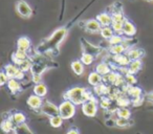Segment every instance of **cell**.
<instances>
[{"label":"cell","instance_id":"6da1fadb","mask_svg":"<svg viewBox=\"0 0 153 134\" xmlns=\"http://www.w3.org/2000/svg\"><path fill=\"white\" fill-rule=\"evenodd\" d=\"M63 98L65 101H70L76 106L83 105L84 103L88 101H94V96L90 91H88L87 88L84 87H72L68 89L63 93Z\"/></svg>","mask_w":153,"mask_h":134},{"label":"cell","instance_id":"7a4b0ae2","mask_svg":"<svg viewBox=\"0 0 153 134\" xmlns=\"http://www.w3.org/2000/svg\"><path fill=\"white\" fill-rule=\"evenodd\" d=\"M66 34H67V30L66 27H61L59 30H57L49 38H47L43 43H41L38 46L37 50L40 53H49L51 50L57 51L58 46L60 45V43L64 40Z\"/></svg>","mask_w":153,"mask_h":134},{"label":"cell","instance_id":"3957f363","mask_svg":"<svg viewBox=\"0 0 153 134\" xmlns=\"http://www.w3.org/2000/svg\"><path fill=\"white\" fill-rule=\"evenodd\" d=\"M76 114V105L70 101H65L60 104L59 106V115L63 119H70Z\"/></svg>","mask_w":153,"mask_h":134},{"label":"cell","instance_id":"277c9868","mask_svg":"<svg viewBox=\"0 0 153 134\" xmlns=\"http://www.w3.org/2000/svg\"><path fill=\"white\" fill-rule=\"evenodd\" d=\"M39 111H40L41 114L47 115L49 117L59 115V107L56 106L53 103H51L49 101H45Z\"/></svg>","mask_w":153,"mask_h":134},{"label":"cell","instance_id":"5b68a950","mask_svg":"<svg viewBox=\"0 0 153 134\" xmlns=\"http://www.w3.org/2000/svg\"><path fill=\"white\" fill-rule=\"evenodd\" d=\"M16 11H17V13L23 18H30L33 15L32 7H30V4H28L26 1H24V0H19V1H17V3H16Z\"/></svg>","mask_w":153,"mask_h":134},{"label":"cell","instance_id":"8992f818","mask_svg":"<svg viewBox=\"0 0 153 134\" xmlns=\"http://www.w3.org/2000/svg\"><path fill=\"white\" fill-rule=\"evenodd\" d=\"M82 112L88 117H94L98 113V102L94 101H88L82 105Z\"/></svg>","mask_w":153,"mask_h":134},{"label":"cell","instance_id":"52a82bcc","mask_svg":"<svg viewBox=\"0 0 153 134\" xmlns=\"http://www.w3.org/2000/svg\"><path fill=\"white\" fill-rule=\"evenodd\" d=\"M103 26L97 19H89L84 22V28L88 33H101Z\"/></svg>","mask_w":153,"mask_h":134},{"label":"cell","instance_id":"ba28073f","mask_svg":"<svg viewBox=\"0 0 153 134\" xmlns=\"http://www.w3.org/2000/svg\"><path fill=\"white\" fill-rule=\"evenodd\" d=\"M43 103L44 102H43L42 98L36 96V94H32V96L27 98V101H26L27 106L30 107V109H33V110H40Z\"/></svg>","mask_w":153,"mask_h":134},{"label":"cell","instance_id":"9c48e42d","mask_svg":"<svg viewBox=\"0 0 153 134\" xmlns=\"http://www.w3.org/2000/svg\"><path fill=\"white\" fill-rule=\"evenodd\" d=\"M136 34V27L132 22L126 19L123 23V35L128 37H132Z\"/></svg>","mask_w":153,"mask_h":134},{"label":"cell","instance_id":"30bf717a","mask_svg":"<svg viewBox=\"0 0 153 134\" xmlns=\"http://www.w3.org/2000/svg\"><path fill=\"white\" fill-rule=\"evenodd\" d=\"M16 127H17V125H16L13 119H12V115H9L7 118H3L2 123H1V129H2L5 133L14 131Z\"/></svg>","mask_w":153,"mask_h":134},{"label":"cell","instance_id":"8fae6325","mask_svg":"<svg viewBox=\"0 0 153 134\" xmlns=\"http://www.w3.org/2000/svg\"><path fill=\"white\" fill-rule=\"evenodd\" d=\"M97 20L101 23V25L104 27V26H111L112 24V16L109 15L107 13H101L97 15Z\"/></svg>","mask_w":153,"mask_h":134},{"label":"cell","instance_id":"7c38bea8","mask_svg":"<svg viewBox=\"0 0 153 134\" xmlns=\"http://www.w3.org/2000/svg\"><path fill=\"white\" fill-rule=\"evenodd\" d=\"M19 67L17 65H15V64H7V65L4 66V69H3V71L9 77V79H15L17 73H19Z\"/></svg>","mask_w":153,"mask_h":134},{"label":"cell","instance_id":"4fadbf2b","mask_svg":"<svg viewBox=\"0 0 153 134\" xmlns=\"http://www.w3.org/2000/svg\"><path fill=\"white\" fill-rule=\"evenodd\" d=\"M30 40L27 37H20L17 41V49L22 51H27L30 48Z\"/></svg>","mask_w":153,"mask_h":134},{"label":"cell","instance_id":"5bb4252c","mask_svg":"<svg viewBox=\"0 0 153 134\" xmlns=\"http://www.w3.org/2000/svg\"><path fill=\"white\" fill-rule=\"evenodd\" d=\"M82 45H83V53H91V55H98L100 53V48L94 45L90 44L89 42H87L86 40H81Z\"/></svg>","mask_w":153,"mask_h":134},{"label":"cell","instance_id":"9a60e30c","mask_svg":"<svg viewBox=\"0 0 153 134\" xmlns=\"http://www.w3.org/2000/svg\"><path fill=\"white\" fill-rule=\"evenodd\" d=\"M26 59H28L27 51H22V50H18L17 49V50L12 55V61L14 62L15 65H18L20 62Z\"/></svg>","mask_w":153,"mask_h":134},{"label":"cell","instance_id":"2e32d148","mask_svg":"<svg viewBox=\"0 0 153 134\" xmlns=\"http://www.w3.org/2000/svg\"><path fill=\"white\" fill-rule=\"evenodd\" d=\"M103 82V77L98 73L97 71H94V73H90L89 76H88V83L90 84L91 86H98L100 84H102Z\"/></svg>","mask_w":153,"mask_h":134},{"label":"cell","instance_id":"e0dca14e","mask_svg":"<svg viewBox=\"0 0 153 134\" xmlns=\"http://www.w3.org/2000/svg\"><path fill=\"white\" fill-rule=\"evenodd\" d=\"M142 61L140 60H133V61L130 62V64L128 65V73H131V75H135L136 73L140 70L142 68Z\"/></svg>","mask_w":153,"mask_h":134},{"label":"cell","instance_id":"ac0fdd59","mask_svg":"<svg viewBox=\"0 0 153 134\" xmlns=\"http://www.w3.org/2000/svg\"><path fill=\"white\" fill-rule=\"evenodd\" d=\"M71 69L76 76H82L84 73V64L81 60H76L71 62Z\"/></svg>","mask_w":153,"mask_h":134},{"label":"cell","instance_id":"d6986e66","mask_svg":"<svg viewBox=\"0 0 153 134\" xmlns=\"http://www.w3.org/2000/svg\"><path fill=\"white\" fill-rule=\"evenodd\" d=\"M7 88L13 94H17L18 92L21 90V85H20L19 81L16 79H10L7 82Z\"/></svg>","mask_w":153,"mask_h":134},{"label":"cell","instance_id":"ffe728a7","mask_svg":"<svg viewBox=\"0 0 153 134\" xmlns=\"http://www.w3.org/2000/svg\"><path fill=\"white\" fill-rule=\"evenodd\" d=\"M127 56L131 61L133 60H140L144 56V50L138 48H131L127 51Z\"/></svg>","mask_w":153,"mask_h":134},{"label":"cell","instance_id":"44dd1931","mask_svg":"<svg viewBox=\"0 0 153 134\" xmlns=\"http://www.w3.org/2000/svg\"><path fill=\"white\" fill-rule=\"evenodd\" d=\"M96 71L98 73H100L102 77H104V76L108 75L109 73H111V69L108 64L105 63V62H102V63H99L96 66Z\"/></svg>","mask_w":153,"mask_h":134},{"label":"cell","instance_id":"7402d4cb","mask_svg":"<svg viewBox=\"0 0 153 134\" xmlns=\"http://www.w3.org/2000/svg\"><path fill=\"white\" fill-rule=\"evenodd\" d=\"M34 93L36 96H40V98H44L45 96L47 94V87L45 84L43 83H39L36 84L34 87Z\"/></svg>","mask_w":153,"mask_h":134},{"label":"cell","instance_id":"603a6c76","mask_svg":"<svg viewBox=\"0 0 153 134\" xmlns=\"http://www.w3.org/2000/svg\"><path fill=\"white\" fill-rule=\"evenodd\" d=\"M14 133L15 134H35L25 123L21 124V125H18L17 127L15 128V130H14Z\"/></svg>","mask_w":153,"mask_h":134},{"label":"cell","instance_id":"cb8c5ba5","mask_svg":"<svg viewBox=\"0 0 153 134\" xmlns=\"http://www.w3.org/2000/svg\"><path fill=\"white\" fill-rule=\"evenodd\" d=\"M12 119H13L14 123L18 126V125H21V124L25 123L26 116L24 115V113L20 112V111H16L14 114H12Z\"/></svg>","mask_w":153,"mask_h":134},{"label":"cell","instance_id":"d4e9b609","mask_svg":"<svg viewBox=\"0 0 153 134\" xmlns=\"http://www.w3.org/2000/svg\"><path fill=\"white\" fill-rule=\"evenodd\" d=\"M101 36L105 39V40H109L114 36V30L111 26H104L101 30Z\"/></svg>","mask_w":153,"mask_h":134},{"label":"cell","instance_id":"484cf974","mask_svg":"<svg viewBox=\"0 0 153 134\" xmlns=\"http://www.w3.org/2000/svg\"><path fill=\"white\" fill-rule=\"evenodd\" d=\"M114 61L121 66H128L131 62L127 55H117L114 56Z\"/></svg>","mask_w":153,"mask_h":134},{"label":"cell","instance_id":"4316f807","mask_svg":"<svg viewBox=\"0 0 153 134\" xmlns=\"http://www.w3.org/2000/svg\"><path fill=\"white\" fill-rule=\"evenodd\" d=\"M126 48H127V47H125V45H124V43H123V44H117V45H112V46H110L109 51L114 56L123 55V53L125 51Z\"/></svg>","mask_w":153,"mask_h":134},{"label":"cell","instance_id":"83f0119b","mask_svg":"<svg viewBox=\"0 0 153 134\" xmlns=\"http://www.w3.org/2000/svg\"><path fill=\"white\" fill-rule=\"evenodd\" d=\"M127 92L131 98H140L142 89L140 87H135V86H129L127 89Z\"/></svg>","mask_w":153,"mask_h":134},{"label":"cell","instance_id":"f1b7e54d","mask_svg":"<svg viewBox=\"0 0 153 134\" xmlns=\"http://www.w3.org/2000/svg\"><path fill=\"white\" fill-rule=\"evenodd\" d=\"M18 67H19L20 70L22 71H27V70H30L32 69V66H33V63L30 62V59H26V60H23V61H21L19 64H18Z\"/></svg>","mask_w":153,"mask_h":134},{"label":"cell","instance_id":"f546056e","mask_svg":"<svg viewBox=\"0 0 153 134\" xmlns=\"http://www.w3.org/2000/svg\"><path fill=\"white\" fill-rule=\"evenodd\" d=\"M117 114L119 117L122 118H128L129 119L131 117V112H130L129 109H127L126 107H121L117 110Z\"/></svg>","mask_w":153,"mask_h":134},{"label":"cell","instance_id":"4dcf8cb0","mask_svg":"<svg viewBox=\"0 0 153 134\" xmlns=\"http://www.w3.org/2000/svg\"><path fill=\"white\" fill-rule=\"evenodd\" d=\"M49 124L53 128H60L63 124V118L60 115H56V116L51 117L49 119Z\"/></svg>","mask_w":153,"mask_h":134},{"label":"cell","instance_id":"1f68e13d","mask_svg":"<svg viewBox=\"0 0 153 134\" xmlns=\"http://www.w3.org/2000/svg\"><path fill=\"white\" fill-rule=\"evenodd\" d=\"M82 61V63L84 64V65H90V64L94 62V55H91V53H83L81 56V59H80Z\"/></svg>","mask_w":153,"mask_h":134},{"label":"cell","instance_id":"d6a6232c","mask_svg":"<svg viewBox=\"0 0 153 134\" xmlns=\"http://www.w3.org/2000/svg\"><path fill=\"white\" fill-rule=\"evenodd\" d=\"M117 76L119 75H117V73H112V71H111V73H109L108 75L103 77V81L106 82V83H109V84H114L117 79Z\"/></svg>","mask_w":153,"mask_h":134},{"label":"cell","instance_id":"836d02e7","mask_svg":"<svg viewBox=\"0 0 153 134\" xmlns=\"http://www.w3.org/2000/svg\"><path fill=\"white\" fill-rule=\"evenodd\" d=\"M94 91L98 96H103V94H106L109 92V88L107 86H105L104 84H100V85L96 86L94 87Z\"/></svg>","mask_w":153,"mask_h":134},{"label":"cell","instance_id":"e575fe53","mask_svg":"<svg viewBox=\"0 0 153 134\" xmlns=\"http://www.w3.org/2000/svg\"><path fill=\"white\" fill-rule=\"evenodd\" d=\"M108 42H109V45H110V46H112V45H117V44H123L124 39L121 35H114L112 38L109 39Z\"/></svg>","mask_w":153,"mask_h":134},{"label":"cell","instance_id":"d590c367","mask_svg":"<svg viewBox=\"0 0 153 134\" xmlns=\"http://www.w3.org/2000/svg\"><path fill=\"white\" fill-rule=\"evenodd\" d=\"M123 23L124 22H112L111 24V27L113 28L114 33H117V35L123 34Z\"/></svg>","mask_w":153,"mask_h":134},{"label":"cell","instance_id":"8d00e7d4","mask_svg":"<svg viewBox=\"0 0 153 134\" xmlns=\"http://www.w3.org/2000/svg\"><path fill=\"white\" fill-rule=\"evenodd\" d=\"M130 125L131 124H129V119L128 118H122V117L117 118V127L125 128V127H129Z\"/></svg>","mask_w":153,"mask_h":134},{"label":"cell","instance_id":"74e56055","mask_svg":"<svg viewBox=\"0 0 153 134\" xmlns=\"http://www.w3.org/2000/svg\"><path fill=\"white\" fill-rule=\"evenodd\" d=\"M111 16H112L113 22H124L126 20V18L124 17L121 12H115V13H113Z\"/></svg>","mask_w":153,"mask_h":134},{"label":"cell","instance_id":"f35d334b","mask_svg":"<svg viewBox=\"0 0 153 134\" xmlns=\"http://www.w3.org/2000/svg\"><path fill=\"white\" fill-rule=\"evenodd\" d=\"M125 81L127 82V84L129 86H132V85H134V84L136 83V79L134 78V75H131V73H128V75H126Z\"/></svg>","mask_w":153,"mask_h":134},{"label":"cell","instance_id":"ab89813d","mask_svg":"<svg viewBox=\"0 0 153 134\" xmlns=\"http://www.w3.org/2000/svg\"><path fill=\"white\" fill-rule=\"evenodd\" d=\"M9 77L7 76V73H4V71H1V73H0V85L3 86L4 84H7V82H9Z\"/></svg>","mask_w":153,"mask_h":134},{"label":"cell","instance_id":"60d3db41","mask_svg":"<svg viewBox=\"0 0 153 134\" xmlns=\"http://www.w3.org/2000/svg\"><path fill=\"white\" fill-rule=\"evenodd\" d=\"M110 101H109V98H104L103 96L102 98H101V106H102V108L104 109H109V107H110Z\"/></svg>","mask_w":153,"mask_h":134},{"label":"cell","instance_id":"b9f144b4","mask_svg":"<svg viewBox=\"0 0 153 134\" xmlns=\"http://www.w3.org/2000/svg\"><path fill=\"white\" fill-rule=\"evenodd\" d=\"M117 104H119L121 107H125L130 104V101L126 98H117Z\"/></svg>","mask_w":153,"mask_h":134},{"label":"cell","instance_id":"7bdbcfd3","mask_svg":"<svg viewBox=\"0 0 153 134\" xmlns=\"http://www.w3.org/2000/svg\"><path fill=\"white\" fill-rule=\"evenodd\" d=\"M106 126H108V127H117V119H106Z\"/></svg>","mask_w":153,"mask_h":134},{"label":"cell","instance_id":"ee69618b","mask_svg":"<svg viewBox=\"0 0 153 134\" xmlns=\"http://www.w3.org/2000/svg\"><path fill=\"white\" fill-rule=\"evenodd\" d=\"M41 80H42L41 75H33V82H34L35 84L41 83Z\"/></svg>","mask_w":153,"mask_h":134},{"label":"cell","instance_id":"f6af8a7d","mask_svg":"<svg viewBox=\"0 0 153 134\" xmlns=\"http://www.w3.org/2000/svg\"><path fill=\"white\" fill-rule=\"evenodd\" d=\"M66 134H80V133H79V130H78V128L71 127L69 130H68L67 133H66Z\"/></svg>","mask_w":153,"mask_h":134},{"label":"cell","instance_id":"bcb514c9","mask_svg":"<svg viewBox=\"0 0 153 134\" xmlns=\"http://www.w3.org/2000/svg\"><path fill=\"white\" fill-rule=\"evenodd\" d=\"M147 98H148L149 101H151V102H153V91L149 92V93L147 94Z\"/></svg>","mask_w":153,"mask_h":134},{"label":"cell","instance_id":"7dc6e473","mask_svg":"<svg viewBox=\"0 0 153 134\" xmlns=\"http://www.w3.org/2000/svg\"><path fill=\"white\" fill-rule=\"evenodd\" d=\"M148 1H153V0H148Z\"/></svg>","mask_w":153,"mask_h":134}]
</instances>
